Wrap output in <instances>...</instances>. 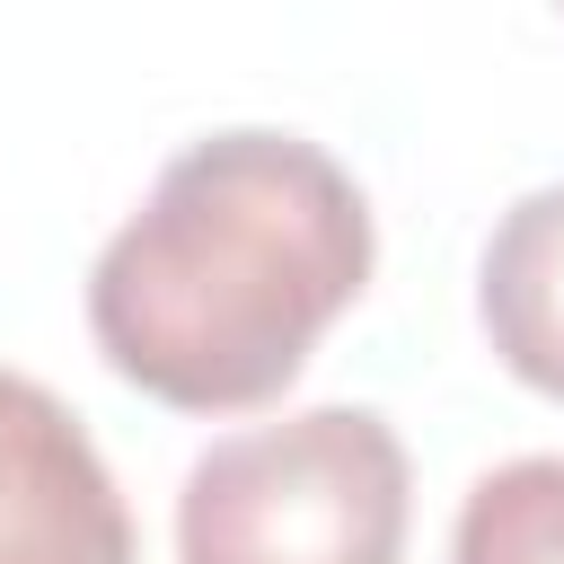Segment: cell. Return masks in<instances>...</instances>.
Returning <instances> with one entry per match:
<instances>
[{"label": "cell", "mask_w": 564, "mask_h": 564, "mask_svg": "<svg viewBox=\"0 0 564 564\" xmlns=\"http://www.w3.org/2000/svg\"><path fill=\"white\" fill-rule=\"evenodd\" d=\"M449 564H564V458H502L467 485Z\"/></svg>", "instance_id": "cell-5"}, {"label": "cell", "mask_w": 564, "mask_h": 564, "mask_svg": "<svg viewBox=\"0 0 564 564\" xmlns=\"http://www.w3.org/2000/svg\"><path fill=\"white\" fill-rule=\"evenodd\" d=\"M476 326L494 361L564 405V185L520 194L476 256Z\"/></svg>", "instance_id": "cell-4"}, {"label": "cell", "mask_w": 564, "mask_h": 564, "mask_svg": "<svg viewBox=\"0 0 564 564\" xmlns=\"http://www.w3.org/2000/svg\"><path fill=\"white\" fill-rule=\"evenodd\" d=\"M414 467L388 414L300 405L212 441L176 485V564H405Z\"/></svg>", "instance_id": "cell-2"}, {"label": "cell", "mask_w": 564, "mask_h": 564, "mask_svg": "<svg viewBox=\"0 0 564 564\" xmlns=\"http://www.w3.org/2000/svg\"><path fill=\"white\" fill-rule=\"evenodd\" d=\"M0 564H141L88 423L26 370H0Z\"/></svg>", "instance_id": "cell-3"}, {"label": "cell", "mask_w": 564, "mask_h": 564, "mask_svg": "<svg viewBox=\"0 0 564 564\" xmlns=\"http://www.w3.org/2000/svg\"><path fill=\"white\" fill-rule=\"evenodd\" d=\"M379 229L308 132L238 123L185 141L88 264L106 370L176 414L273 405L317 335L370 291Z\"/></svg>", "instance_id": "cell-1"}]
</instances>
